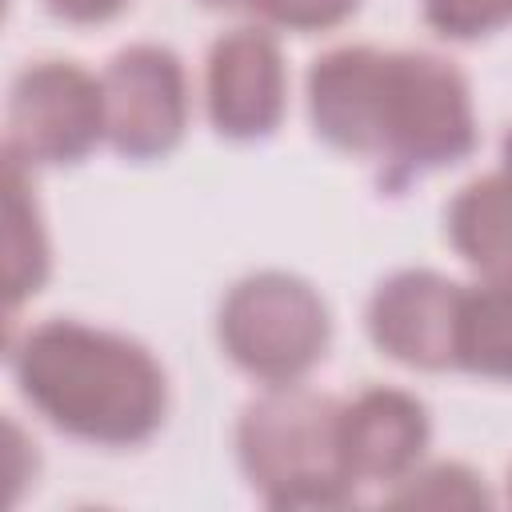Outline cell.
<instances>
[{"mask_svg": "<svg viewBox=\"0 0 512 512\" xmlns=\"http://www.w3.org/2000/svg\"><path fill=\"white\" fill-rule=\"evenodd\" d=\"M456 368L512 384V272L464 284L456 320Z\"/></svg>", "mask_w": 512, "mask_h": 512, "instance_id": "7c38bea8", "label": "cell"}, {"mask_svg": "<svg viewBox=\"0 0 512 512\" xmlns=\"http://www.w3.org/2000/svg\"><path fill=\"white\" fill-rule=\"evenodd\" d=\"M500 168L512 176V128L504 132V144H500Z\"/></svg>", "mask_w": 512, "mask_h": 512, "instance_id": "e0dca14e", "label": "cell"}, {"mask_svg": "<svg viewBox=\"0 0 512 512\" xmlns=\"http://www.w3.org/2000/svg\"><path fill=\"white\" fill-rule=\"evenodd\" d=\"M424 24L444 40H484L512 24V0H420Z\"/></svg>", "mask_w": 512, "mask_h": 512, "instance_id": "9a60e30c", "label": "cell"}, {"mask_svg": "<svg viewBox=\"0 0 512 512\" xmlns=\"http://www.w3.org/2000/svg\"><path fill=\"white\" fill-rule=\"evenodd\" d=\"M200 4L212 12H240L264 28H284L300 36L340 28L360 8V0H200Z\"/></svg>", "mask_w": 512, "mask_h": 512, "instance_id": "5bb4252c", "label": "cell"}, {"mask_svg": "<svg viewBox=\"0 0 512 512\" xmlns=\"http://www.w3.org/2000/svg\"><path fill=\"white\" fill-rule=\"evenodd\" d=\"M340 432L356 484H400L428 452L432 416L420 396L372 384L344 400Z\"/></svg>", "mask_w": 512, "mask_h": 512, "instance_id": "9c48e42d", "label": "cell"}, {"mask_svg": "<svg viewBox=\"0 0 512 512\" xmlns=\"http://www.w3.org/2000/svg\"><path fill=\"white\" fill-rule=\"evenodd\" d=\"M104 140L124 160H164L188 128V72L164 44H128L104 72Z\"/></svg>", "mask_w": 512, "mask_h": 512, "instance_id": "8992f818", "label": "cell"}, {"mask_svg": "<svg viewBox=\"0 0 512 512\" xmlns=\"http://www.w3.org/2000/svg\"><path fill=\"white\" fill-rule=\"evenodd\" d=\"M508 500H512V472H508Z\"/></svg>", "mask_w": 512, "mask_h": 512, "instance_id": "ac0fdd59", "label": "cell"}, {"mask_svg": "<svg viewBox=\"0 0 512 512\" xmlns=\"http://www.w3.org/2000/svg\"><path fill=\"white\" fill-rule=\"evenodd\" d=\"M312 132L348 156L376 160L380 188L452 168L476 152L468 76L440 52L340 44L308 68Z\"/></svg>", "mask_w": 512, "mask_h": 512, "instance_id": "6da1fadb", "label": "cell"}, {"mask_svg": "<svg viewBox=\"0 0 512 512\" xmlns=\"http://www.w3.org/2000/svg\"><path fill=\"white\" fill-rule=\"evenodd\" d=\"M4 296L8 312H16L28 296H36L48 280L52 252H48V232L44 216L32 192V168L4 152Z\"/></svg>", "mask_w": 512, "mask_h": 512, "instance_id": "8fae6325", "label": "cell"}, {"mask_svg": "<svg viewBox=\"0 0 512 512\" xmlns=\"http://www.w3.org/2000/svg\"><path fill=\"white\" fill-rule=\"evenodd\" d=\"M448 244L480 276L512 272V176L504 168L468 180L444 208Z\"/></svg>", "mask_w": 512, "mask_h": 512, "instance_id": "30bf717a", "label": "cell"}, {"mask_svg": "<svg viewBox=\"0 0 512 512\" xmlns=\"http://www.w3.org/2000/svg\"><path fill=\"white\" fill-rule=\"evenodd\" d=\"M20 396L56 432L96 448H136L168 416V372L140 340L72 316L32 324L12 340Z\"/></svg>", "mask_w": 512, "mask_h": 512, "instance_id": "7a4b0ae2", "label": "cell"}, {"mask_svg": "<svg viewBox=\"0 0 512 512\" xmlns=\"http://www.w3.org/2000/svg\"><path fill=\"white\" fill-rule=\"evenodd\" d=\"M388 504H404V508H484V504H492V496L468 464L440 460V464H428V468H412L396 484Z\"/></svg>", "mask_w": 512, "mask_h": 512, "instance_id": "4fadbf2b", "label": "cell"}, {"mask_svg": "<svg viewBox=\"0 0 512 512\" xmlns=\"http://www.w3.org/2000/svg\"><path fill=\"white\" fill-rule=\"evenodd\" d=\"M132 0H44V8L56 16V20H68V24H108L116 20Z\"/></svg>", "mask_w": 512, "mask_h": 512, "instance_id": "2e32d148", "label": "cell"}, {"mask_svg": "<svg viewBox=\"0 0 512 512\" xmlns=\"http://www.w3.org/2000/svg\"><path fill=\"white\" fill-rule=\"evenodd\" d=\"M204 108L216 136L268 140L288 108V68L264 24H240L212 40L204 60Z\"/></svg>", "mask_w": 512, "mask_h": 512, "instance_id": "52a82bcc", "label": "cell"}, {"mask_svg": "<svg viewBox=\"0 0 512 512\" xmlns=\"http://www.w3.org/2000/svg\"><path fill=\"white\" fill-rule=\"evenodd\" d=\"M104 140V88L76 60H32L8 88L4 152L28 168L80 164Z\"/></svg>", "mask_w": 512, "mask_h": 512, "instance_id": "5b68a950", "label": "cell"}, {"mask_svg": "<svg viewBox=\"0 0 512 512\" xmlns=\"http://www.w3.org/2000/svg\"><path fill=\"white\" fill-rule=\"evenodd\" d=\"M216 340L244 376L260 384H292L328 356L332 312L304 276L260 268L224 292Z\"/></svg>", "mask_w": 512, "mask_h": 512, "instance_id": "277c9868", "label": "cell"}, {"mask_svg": "<svg viewBox=\"0 0 512 512\" xmlns=\"http://www.w3.org/2000/svg\"><path fill=\"white\" fill-rule=\"evenodd\" d=\"M340 412L336 396L300 380L264 384L240 408L236 460L268 508H344L356 500Z\"/></svg>", "mask_w": 512, "mask_h": 512, "instance_id": "3957f363", "label": "cell"}, {"mask_svg": "<svg viewBox=\"0 0 512 512\" xmlns=\"http://www.w3.org/2000/svg\"><path fill=\"white\" fill-rule=\"evenodd\" d=\"M460 292L464 284L436 268H400L384 276L364 308L368 340L404 368H456Z\"/></svg>", "mask_w": 512, "mask_h": 512, "instance_id": "ba28073f", "label": "cell"}]
</instances>
